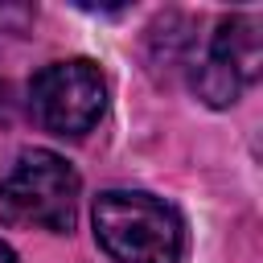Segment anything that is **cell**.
Returning a JSON list of instances; mask_svg holds the SVG:
<instances>
[{
	"label": "cell",
	"instance_id": "6da1fadb",
	"mask_svg": "<svg viewBox=\"0 0 263 263\" xmlns=\"http://www.w3.org/2000/svg\"><path fill=\"white\" fill-rule=\"evenodd\" d=\"M95 238L115 263H177L185 226L177 210L152 193L107 189L95 197Z\"/></svg>",
	"mask_w": 263,
	"mask_h": 263
},
{
	"label": "cell",
	"instance_id": "7a4b0ae2",
	"mask_svg": "<svg viewBox=\"0 0 263 263\" xmlns=\"http://www.w3.org/2000/svg\"><path fill=\"white\" fill-rule=\"evenodd\" d=\"M78 210V173L45 148L21 152L16 164L0 177V222L25 230L66 234Z\"/></svg>",
	"mask_w": 263,
	"mask_h": 263
},
{
	"label": "cell",
	"instance_id": "3957f363",
	"mask_svg": "<svg viewBox=\"0 0 263 263\" xmlns=\"http://www.w3.org/2000/svg\"><path fill=\"white\" fill-rule=\"evenodd\" d=\"M107 107V82L95 62H53L29 82V111L53 136H86Z\"/></svg>",
	"mask_w": 263,
	"mask_h": 263
},
{
	"label": "cell",
	"instance_id": "277c9868",
	"mask_svg": "<svg viewBox=\"0 0 263 263\" xmlns=\"http://www.w3.org/2000/svg\"><path fill=\"white\" fill-rule=\"evenodd\" d=\"M263 62V37L255 16H226L210 41L205 62L193 70V86L210 107H230L242 86L259 78Z\"/></svg>",
	"mask_w": 263,
	"mask_h": 263
},
{
	"label": "cell",
	"instance_id": "5b68a950",
	"mask_svg": "<svg viewBox=\"0 0 263 263\" xmlns=\"http://www.w3.org/2000/svg\"><path fill=\"white\" fill-rule=\"evenodd\" d=\"M0 263H16V255H12V247H8V242H0Z\"/></svg>",
	"mask_w": 263,
	"mask_h": 263
},
{
	"label": "cell",
	"instance_id": "8992f818",
	"mask_svg": "<svg viewBox=\"0 0 263 263\" xmlns=\"http://www.w3.org/2000/svg\"><path fill=\"white\" fill-rule=\"evenodd\" d=\"M0 107H4V86H0Z\"/></svg>",
	"mask_w": 263,
	"mask_h": 263
}]
</instances>
